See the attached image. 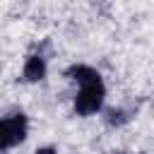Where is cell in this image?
<instances>
[{
    "label": "cell",
    "instance_id": "1",
    "mask_svg": "<svg viewBox=\"0 0 154 154\" xmlns=\"http://www.w3.org/2000/svg\"><path fill=\"white\" fill-rule=\"evenodd\" d=\"M103 99H106V87H103L101 79L82 84L77 96H75V113L77 116H94V113L101 111Z\"/></svg>",
    "mask_w": 154,
    "mask_h": 154
},
{
    "label": "cell",
    "instance_id": "2",
    "mask_svg": "<svg viewBox=\"0 0 154 154\" xmlns=\"http://www.w3.org/2000/svg\"><path fill=\"white\" fill-rule=\"evenodd\" d=\"M29 132V123L24 113H12V116H2L0 118V152L17 147L19 142L26 140Z\"/></svg>",
    "mask_w": 154,
    "mask_h": 154
},
{
    "label": "cell",
    "instance_id": "3",
    "mask_svg": "<svg viewBox=\"0 0 154 154\" xmlns=\"http://www.w3.org/2000/svg\"><path fill=\"white\" fill-rule=\"evenodd\" d=\"M46 70H48L46 58H43V55H38V53H31V55L26 58V63H24L22 75H24V79H26V82H41V79L46 77Z\"/></svg>",
    "mask_w": 154,
    "mask_h": 154
},
{
    "label": "cell",
    "instance_id": "4",
    "mask_svg": "<svg viewBox=\"0 0 154 154\" xmlns=\"http://www.w3.org/2000/svg\"><path fill=\"white\" fill-rule=\"evenodd\" d=\"M67 77H70V79H75L79 87H82V84H89V82L101 79V75H99L94 67H89V65H72V67H67Z\"/></svg>",
    "mask_w": 154,
    "mask_h": 154
},
{
    "label": "cell",
    "instance_id": "5",
    "mask_svg": "<svg viewBox=\"0 0 154 154\" xmlns=\"http://www.w3.org/2000/svg\"><path fill=\"white\" fill-rule=\"evenodd\" d=\"M34 154H58V152H55L53 147H41V149H36Z\"/></svg>",
    "mask_w": 154,
    "mask_h": 154
}]
</instances>
